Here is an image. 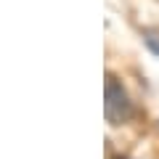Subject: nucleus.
<instances>
[{
    "label": "nucleus",
    "mask_w": 159,
    "mask_h": 159,
    "mask_svg": "<svg viewBox=\"0 0 159 159\" xmlns=\"http://www.w3.org/2000/svg\"><path fill=\"white\" fill-rule=\"evenodd\" d=\"M103 114H106L109 125H125L135 114V106H133V98L127 93V88L111 72L106 74V85H103Z\"/></svg>",
    "instance_id": "obj_1"
},
{
    "label": "nucleus",
    "mask_w": 159,
    "mask_h": 159,
    "mask_svg": "<svg viewBox=\"0 0 159 159\" xmlns=\"http://www.w3.org/2000/svg\"><path fill=\"white\" fill-rule=\"evenodd\" d=\"M141 37H143V43H146L148 51H151L154 56H159V32L157 29H143Z\"/></svg>",
    "instance_id": "obj_2"
}]
</instances>
